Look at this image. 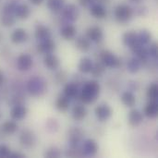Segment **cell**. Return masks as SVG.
Returning a JSON list of instances; mask_svg holds the SVG:
<instances>
[{
	"mask_svg": "<svg viewBox=\"0 0 158 158\" xmlns=\"http://www.w3.org/2000/svg\"><path fill=\"white\" fill-rule=\"evenodd\" d=\"M100 89V84L96 81H91L86 82L80 93L81 101L85 105L94 103L99 96Z\"/></svg>",
	"mask_w": 158,
	"mask_h": 158,
	"instance_id": "cell-1",
	"label": "cell"
},
{
	"mask_svg": "<svg viewBox=\"0 0 158 158\" xmlns=\"http://www.w3.org/2000/svg\"><path fill=\"white\" fill-rule=\"evenodd\" d=\"M27 90L31 96L39 97L46 93L47 83L44 78L40 76H34L28 81Z\"/></svg>",
	"mask_w": 158,
	"mask_h": 158,
	"instance_id": "cell-2",
	"label": "cell"
},
{
	"mask_svg": "<svg viewBox=\"0 0 158 158\" xmlns=\"http://www.w3.org/2000/svg\"><path fill=\"white\" fill-rule=\"evenodd\" d=\"M133 9L126 4L118 5L114 11V15L116 19L120 23H126L130 21L133 16Z\"/></svg>",
	"mask_w": 158,
	"mask_h": 158,
	"instance_id": "cell-3",
	"label": "cell"
},
{
	"mask_svg": "<svg viewBox=\"0 0 158 158\" xmlns=\"http://www.w3.org/2000/svg\"><path fill=\"white\" fill-rule=\"evenodd\" d=\"M100 58L101 62L106 66V68H118L121 64L120 59L108 50L102 51L100 54Z\"/></svg>",
	"mask_w": 158,
	"mask_h": 158,
	"instance_id": "cell-4",
	"label": "cell"
},
{
	"mask_svg": "<svg viewBox=\"0 0 158 158\" xmlns=\"http://www.w3.org/2000/svg\"><path fill=\"white\" fill-rule=\"evenodd\" d=\"M84 137V131L79 127L71 128L68 132L69 143L71 147H79Z\"/></svg>",
	"mask_w": 158,
	"mask_h": 158,
	"instance_id": "cell-5",
	"label": "cell"
},
{
	"mask_svg": "<svg viewBox=\"0 0 158 158\" xmlns=\"http://www.w3.org/2000/svg\"><path fill=\"white\" fill-rule=\"evenodd\" d=\"M19 143L25 149L32 148L36 143V136L31 130H23L19 134Z\"/></svg>",
	"mask_w": 158,
	"mask_h": 158,
	"instance_id": "cell-6",
	"label": "cell"
},
{
	"mask_svg": "<svg viewBox=\"0 0 158 158\" xmlns=\"http://www.w3.org/2000/svg\"><path fill=\"white\" fill-rule=\"evenodd\" d=\"M79 16H80L79 8L73 4H69L66 6L65 7H63L62 9V17L69 23L74 22L75 20H77Z\"/></svg>",
	"mask_w": 158,
	"mask_h": 158,
	"instance_id": "cell-7",
	"label": "cell"
},
{
	"mask_svg": "<svg viewBox=\"0 0 158 158\" xmlns=\"http://www.w3.org/2000/svg\"><path fill=\"white\" fill-rule=\"evenodd\" d=\"M33 64V60L31 56L29 54H21L18 56L17 61H16V66L17 69L19 71H27L29 70Z\"/></svg>",
	"mask_w": 158,
	"mask_h": 158,
	"instance_id": "cell-8",
	"label": "cell"
},
{
	"mask_svg": "<svg viewBox=\"0 0 158 158\" xmlns=\"http://www.w3.org/2000/svg\"><path fill=\"white\" fill-rule=\"evenodd\" d=\"M81 152L83 156H94L98 152V144L93 139H87L83 142L81 146Z\"/></svg>",
	"mask_w": 158,
	"mask_h": 158,
	"instance_id": "cell-9",
	"label": "cell"
},
{
	"mask_svg": "<svg viewBox=\"0 0 158 158\" xmlns=\"http://www.w3.org/2000/svg\"><path fill=\"white\" fill-rule=\"evenodd\" d=\"M27 108L23 104L14 105L10 110V117L15 121H20L27 116Z\"/></svg>",
	"mask_w": 158,
	"mask_h": 158,
	"instance_id": "cell-10",
	"label": "cell"
},
{
	"mask_svg": "<svg viewBox=\"0 0 158 158\" xmlns=\"http://www.w3.org/2000/svg\"><path fill=\"white\" fill-rule=\"evenodd\" d=\"M112 115L111 107L106 104H102L95 108V116L100 121H106Z\"/></svg>",
	"mask_w": 158,
	"mask_h": 158,
	"instance_id": "cell-11",
	"label": "cell"
},
{
	"mask_svg": "<svg viewBox=\"0 0 158 158\" xmlns=\"http://www.w3.org/2000/svg\"><path fill=\"white\" fill-rule=\"evenodd\" d=\"M28 39V33L27 31L22 29V28H18L15 29L11 34H10V40L13 44H23L27 41Z\"/></svg>",
	"mask_w": 158,
	"mask_h": 158,
	"instance_id": "cell-12",
	"label": "cell"
},
{
	"mask_svg": "<svg viewBox=\"0 0 158 158\" xmlns=\"http://www.w3.org/2000/svg\"><path fill=\"white\" fill-rule=\"evenodd\" d=\"M55 49H56V44L51 38L41 41L39 43V44L37 45L38 52H40L44 55L51 54L55 51Z\"/></svg>",
	"mask_w": 158,
	"mask_h": 158,
	"instance_id": "cell-13",
	"label": "cell"
},
{
	"mask_svg": "<svg viewBox=\"0 0 158 158\" xmlns=\"http://www.w3.org/2000/svg\"><path fill=\"white\" fill-rule=\"evenodd\" d=\"M31 8L28 5L17 3L16 7H15V11H14L16 19H22V20L27 19L31 16Z\"/></svg>",
	"mask_w": 158,
	"mask_h": 158,
	"instance_id": "cell-14",
	"label": "cell"
},
{
	"mask_svg": "<svg viewBox=\"0 0 158 158\" xmlns=\"http://www.w3.org/2000/svg\"><path fill=\"white\" fill-rule=\"evenodd\" d=\"M16 17L13 12H8V11H1L0 14V24L1 26L5 28H8L13 26L16 23Z\"/></svg>",
	"mask_w": 158,
	"mask_h": 158,
	"instance_id": "cell-15",
	"label": "cell"
},
{
	"mask_svg": "<svg viewBox=\"0 0 158 158\" xmlns=\"http://www.w3.org/2000/svg\"><path fill=\"white\" fill-rule=\"evenodd\" d=\"M34 36H35L36 40L41 42V41L51 38V31L48 27H46L43 24H38L35 28Z\"/></svg>",
	"mask_w": 158,
	"mask_h": 158,
	"instance_id": "cell-16",
	"label": "cell"
},
{
	"mask_svg": "<svg viewBox=\"0 0 158 158\" xmlns=\"http://www.w3.org/2000/svg\"><path fill=\"white\" fill-rule=\"evenodd\" d=\"M86 34H87V38L90 41L95 42V43L100 42L103 39V37H104L103 31L98 26H93V27L89 28L87 30V33Z\"/></svg>",
	"mask_w": 158,
	"mask_h": 158,
	"instance_id": "cell-17",
	"label": "cell"
},
{
	"mask_svg": "<svg viewBox=\"0 0 158 158\" xmlns=\"http://www.w3.org/2000/svg\"><path fill=\"white\" fill-rule=\"evenodd\" d=\"M131 49H132V52L134 53L135 56L138 59H140L142 62H145V61L148 60V58H149L150 56H149V53H148L147 48H145L144 45H142V44H140L138 43L137 44H135L134 46H132Z\"/></svg>",
	"mask_w": 158,
	"mask_h": 158,
	"instance_id": "cell-18",
	"label": "cell"
},
{
	"mask_svg": "<svg viewBox=\"0 0 158 158\" xmlns=\"http://www.w3.org/2000/svg\"><path fill=\"white\" fill-rule=\"evenodd\" d=\"M44 64L48 69L54 70V69H56L59 67L60 61H59V58L56 55L51 53V54L45 55V56L44 58Z\"/></svg>",
	"mask_w": 158,
	"mask_h": 158,
	"instance_id": "cell-19",
	"label": "cell"
},
{
	"mask_svg": "<svg viewBox=\"0 0 158 158\" xmlns=\"http://www.w3.org/2000/svg\"><path fill=\"white\" fill-rule=\"evenodd\" d=\"M143 120V116L141 111L133 109L128 116V122L131 127H138Z\"/></svg>",
	"mask_w": 158,
	"mask_h": 158,
	"instance_id": "cell-20",
	"label": "cell"
},
{
	"mask_svg": "<svg viewBox=\"0 0 158 158\" xmlns=\"http://www.w3.org/2000/svg\"><path fill=\"white\" fill-rule=\"evenodd\" d=\"M90 13L96 19H104L106 16V9L99 3H94L90 6Z\"/></svg>",
	"mask_w": 158,
	"mask_h": 158,
	"instance_id": "cell-21",
	"label": "cell"
},
{
	"mask_svg": "<svg viewBox=\"0 0 158 158\" xmlns=\"http://www.w3.org/2000/svg\"><path fill=\"white\" fill-rule=\"evenodd\" d=\"M76 33H77V29L72 24H69V23L64 25L60 30L61 36L66 40L74 39L75 36H76Z\"/></svg>",
	"mask_w": 158,
	"mask_h": 158,
	"instance_id": "cell-22",
	"label": "cell"
},
{
	"mask_svg": "<svg viewBox=\"0 0 158 158\" xmlns=\"http://www.w3.org/2000/svg\"><path fill=\"white\" fill-rule=\"evenodd\" d=\"M123 44L128 46V47H132L135 44H138V38H137V33L133 31H129L124 33L123 35Z\"/></svg>",
	"mask_w": 158,
	"mask_h": 158,
	"instance_id": "cell-23",
	"label": "cell"
},
{
	"mask_svg": "<svg viewBox=\"0 0 158 158\" xmlns=\"http://www.w3.org/2000/svg\"><path fill=\"white\" fill-rule=\"evenodd\" d=\"M19 129V126L17 124V122L15 120H7L5 121L2 125H1V131L7 135L10 134H14Z\"/></svg>",
	"mask_w": 158,
	"mask_h": 158,
	"instance_id": "cell-24",
	"label": "cell"
},
{
	"mask_svg": "<svg viewBox=\"0 0 158 158\" xmlns=\"http://www.w3.org/2000/svg\"><path fill=\"white\" fill-rule=\"evenodd\" d=\"M158 114V104L157 101H150L145 108H144V115L149 118H154Z\"/></svg>",
	"mask_w": 158,
	"mask_h": 158,
	"instance_id": "cell-25",
	"label": "cell"
},
{
	"mask_svg": "<svg viewBox=\"0 0 158 158\" xmlns=\"http://www.w3.org/2000/svg\"><path fill=\"white\" fill-rule=\"evenodd\" d=\"M86 115H87V110L85 106L82 105H77L72 109V118L77 121H81L84 119Z\"/></svg>",
	"mask_w": 158,
	"mask_h": 158,
	"instance_id": "cell-26",
	"label": "cell"
},
{
	"mask_svg": "<svg viewBox=\"0 0 158 158\" xmlns=\"http://www.w3.org/2000/svg\"><path fill=\"white\" fill-rule=\"evenodd\" d=\"M64 94L69 99L76 98L79 95V88H78V85L76 83H74V82L68 83L65 86V88H64Z\"/></svg>",
	"mask_w": 158,
	"mask_h": 158,
	"instance_id": "cell-27",
	"label": "cell"
},
{
	"mask_svg": "<svg viewBox=\"0 0 158 158\" xmlns=\"http://www.w3.org/2000/svg\"><path fill=\"white\" fill-rule=\"evenodd\" d=\"M93 65H94V63H93V61H92L91 58H89V57H83V58L81 59L78 68H79V70L81 73L86 74V73H90L91 72L92 68H93Z\"/></svg>",
	"mask_w": 158,
	"mask_h": 158,
	"instance_id": "cell-28",
	"label": "cell"
},
{
	"mask_svg": "<svg viewBox=\"0 0 158 158\" xmlns=\"http://www.w3.org/2000/svg\"><path fill=\"white\" fill-rule=\"evenodd\" d=\"M142 63L143 62L140 59H138L136 56L131 58L128 61V63H127V68H128L129 72H131L132 74L137 73L141 69V68H142Z\"/></svg>",
	"mask_w": 158,
	"mask_h": 158,
	"instance_id": "cell-29",
	"label": "cell"
},
{
	"mask_svg": "<svg viewBox=\"0 0 158 158\" xmlns=\"http://www.w3.org/2000/svg\"><path fill=\"white\" fill-rule=\"evenodd\" d=\"M121 101L122 103L129 107H132L136 104V97L131 92H125L121 95Z\"/></svg>",
	"mask_w": 158,
	"mask_h": 158,
	"instance_id": "cell-30",
	"label": "cell"
},
{
	"mask_svg": "<svg viewBox=\"0 0 158 158\" xmlns=\"http://www.w3.org/2000/svg\"><path fill=\"white\" fill-rule=\"evenodd\" d=\"M138 43L142 45H146L150 44L152 40V34L147 30H142L139 33H137Z\"/></svg>",
	"mask_w": 158,
	"mask_h": 158,
	"instance_id": "cell-31",
	"label": "cell"
},
{
	"mask_svg": "<svg viewBox=\"0 0 158 158\" xmlns=\"http://www.w3.org/2000/svg\"><path fill=\"white\" fill-rule=\"evenodd\" d=\"M65 0H47L46 6L53 12L61 11L64 7Z\"/></svg>",
	"mask_w": 158,
	"mask_h": 158,
	"instance_id": "cell-32",
	"label": "cell"
},
{
	"mask_svg": "<svg viewBox=\"0 0 158 158\" xmlns=\"http://www.w3.org/2000/svg\"><path fill=\"white\" fill-rule=\"evenodd\" d=\"M76 47L82 52H86L91 48V41L85 37H79L75 43Z\"/></svg>",
	"mask_w": 158,
	"mask_h": 158,
	"instance_id": "cell-33",
	"label": "cell"
},
{
	"mask_svg": "<svg viewBox=\"0 0 158 158\" xmlns=\"http://www.w3.org/2000/svg\"><path fill=\"white\" fill-rule=\"evenodd\" d=\"M56 107L60 111H66L69 107V98L66 95H61L56 102Z\"/></svg>",
	"mask_w": 158,
	"mask_h": 158,
	"instance_id": "cell-34",
	"label": "cell"
},
{
	"mask_svg": "<svg viewBox=\"0 0 158 158\" xmlns=\"http://www.w3.org/2000/svg\"><path fill=\"white\" fill-rule=\"evenodd\" d=\"M45 130L49 133H56L59 130V123L56 118H48L45 122Z\"/></svg>",
	"mask_w": 158,
	"mask_h": 158,
	"instance_id": "cell-35",
	"label": "cell"
},
{
	"mask_svg": "<svg viewBox=\"0 0 158 158\" xmlns=\"http://www.w3.org/2000/svg\"><path fill=\"white\" fill-rule=\"evenodd\" d=\"M105 70H106V66L102 62H99V63L93 65V68L90 73H92L94 77H101L104 74Z\"/></svg>",
	"mask_w": 158,
	"mask_h": 158,
	"instance_id": "cell-36",
	"label": "cell"
},
{
	"mask_svg": "<svg viewBox=\"0 0 158 158\" xmlns=\"http://www.w3.org/2000/svg\"><path fill=\"white\" fill-rule=\"evenodd\" d=\"M147 97L150 101H157L158 98V87L156 83H153L148 87L147 90Z\"/></svg>",
	"mask_w": 158,
	"mask_h": 158,
	"instance_id": "cell-37",
	"label": "cell"
},
{
	"mask_svg": "<svg viewBox=\"0 0 158 158\" xmlns=\"http://www.w3.org/2000/svg\"><path fill=\"white\" fill-rule=\"evenodd\" d=\"M61 156V152L57 147H50L44 153V157L47 158H57Z\"/></svg>",
	"mask_w": 158,
	"mask_h": 158,
	"instance_id": "cell-38",
	"label": "cell"
},
{
	"mask_svg": "<svg viewBox=\"0 0 158 158\" xmlns=\"http://www.w3.org/2000/svg\"><path fill=\"white\" fill-rule=\"evenodd\" d=\"M69 147H70V149L67 153L68 156H70V157H80V156H83L81 150H80L79 147H71V146H69Z\"/></svg>",
	"mask_w": 158,
	"mask_h": 158,
	"instance_id": "cell-39",
	"label": "cell"
},
{
	"mask_svg": "<svg viewBox=\"0 0 158 158\" xmlns=\"http://www.w3.org/2000/svg\"><path fill=\"white\" fill-rule=\"evenodd\" d=\"M10 153H11V150H10V148L7 145H6V144H0V157H9Z\"/></svg>",
	"mask_w": 158,
	"mask_h": 158,
	"instance_id": "cell-40",
	"label": "cell"
},
{
	"mask_svg": "<svg viewBox=\"0 0 158 158\" xmlns=\"http://www.w3.org/2000/svg\"><path fill=\"white\" fill-rule=\"evenodd\" d=\"M147 50H148V53H149V56H152V57L155 58V59L157 58V44H156V43L152 44L149 46V48H148Z\"/></svg>",
	"mask_w": 158,
	"mask_h": 158,
	"instance_id": "cell-41",
	"label": "cell"
},
{
	"mask_svg": "<svg viewBox=\"0 0 158 158\" xmlns=\"http://www.w3.org/2000/svg\"><path fill=\"white\" fill-rule=\"evenodd\" d=\"M55 78H56V81L57 83H63L67 80V74L65 71H59L56 74Z\"/></svg>",
	"mask_w": 158,
	"mask_h": 158,
	"instance_id": "cell-42",
	"label": "cell"
},
{
	"mask_svg": "<svg viewBox=\"0 0 158 158\" xmlns=\"http://www.w3.org/2000/svg\"><path fill=\"white\" fill-rule=\"evenodd\" d=\"M80 5L82 6H91L93 4L95 3V0H79Z\"/></svg>",
	"mask_w": 158,
	"mask_h": 158,
	"instance_id": "cell-43",
	"label": "cell"
},
{
	"mask_svg": "<svg viewBox=\"0 0 158 158\" xmlns=\"http://www.w3.org/2000/svg\"><path fill=\"white\" fill-rule=\"evenodd\" d=\"M25 157V155L19 153V152H14V153H10L9 158H23Z\"/></svg>",
	"mask_w": 158,
	"mask_h": 158,
	"instance_id": "cell-44",
	"label": "cell"
},
{
	"mask_svg": "<svg viewBox=\"0 0 158 158\" xmlns=\"http://www.w3.org/2000/svg\"><path fill=\"white\" fill-rule=\"evenodd\" d=\"M32 5H34V6H40L44 0H29Z\"/></svg>",
	"mask_w": 158,
	"mask_h": 158,
	"instance_id": "cell-45",
	"label": "cell"
},
{
	"mask_svg": "<svg viewBox=\"0 0 158 158\" xmlns=\"http://www.w3.org/2000/svg\"><path fill=\"white\" fill-rule=\"evenodd\" d=\"M138 8H139V9H136V10H139V11H140V12H138V13H137L138 15H140V16H143V15H145V14L143 13V11H144V10H146L145 6H139Z\"/></svg>",
	"mask_w": 158,
	"mask_h": 158,
	"instance_id": "cell-46",
	"label": "cell"
},
{
	"mask_svg": "<svg viewBox=\"0 0 158 158\" xmlns=\"http://www.w3.org/2000/svg\"><path fill=\"white\" fill-rule=\"evenodd\" d=\"M4 81H5V76H4V73L0 70V86H2V84L4 83Z\"/></svg>",
	"mask_w": 158,
	"mask_h": 158,
	"instance_id": "cell-47",
	"label": "cell"
},
{
	"mask_svg": "<svg viewBox=\"0 0 158 158\" xmlns=\"http://www.w3.org/2000/svg\"><path fill=\"white\" fill-rule=\"evenodd\" d=\"M131 2H132V3H140V2H142L143 0H130Z\"/></svg>",
	"mask_w": 158,
	"mask_h": 158,
	"instance_id": "cell-48",
	"label": "cell"
},
{
	"mask_svg": "<svg viewBox=\"0 0 158 158\" xmlns=\"http://www.w3.org/2000/svg\"><path fill=\"white\" fill-rule=\"evenodd\" d=\"M3 41V34H2V32L0 31V43Z\"/></svg>",
	"mask_w": 158,
	"mask_h": 158,
	"instance_id": "cell-49",
	"label": "cell"
},
{
	"mask_svg": "<svg viewBox=\"0 0 158 158\" xmlns=\"http://www.w3.org/2000/svg\"><path fill=\"white\" fill-rule=\"evenodd\" d=\"M2 118V113H1V111H0V119Z\"/></svg>",
	"mask_w": 158,
	"mask_h": 158,
	"instance_id": "cell-50",
	"label": "cell"
}]
</instances>
